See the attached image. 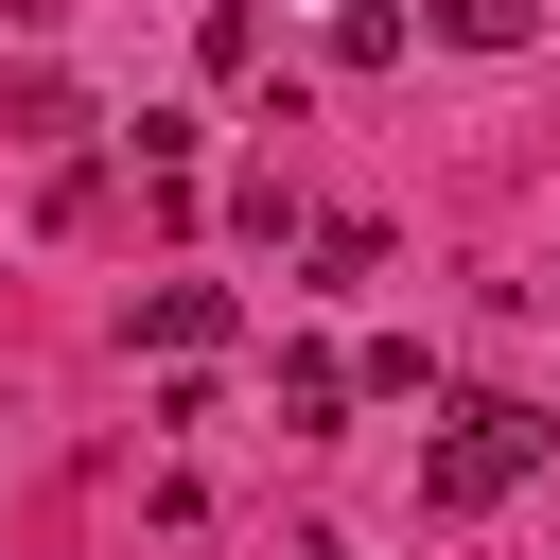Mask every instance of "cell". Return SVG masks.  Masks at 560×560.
I'll use <instances>...</instances> for the list:
<instances>
[{
  "instance_id": "277c9868",
  "label": "cell",
  "mask_w": 560,
  "mask_h": 560,
  "mask_svg": "<svg viewBox=\"0 0 560 560\" xmlns=\"http://www.w3.org/2000/svg\"><path fill=\"white\" fill-rule=\"evenodd\" d=\"M402 52V0H332V70H385Z\"/></svg>"
},
{
  "instance_id": "7a4b0ae2",
  "label": "cell",
  "mask_w": 560,
  "mask_h": 560,
  "mask_svg": "<svg viewBox=\"0 0 560 560\" xmlns=\"http://www.w3.org/2000/svg\"><path fill=\"white\" fill-rule=\"evenodd\" d=\"M140 350H158V368H210V350H228V280H158V298H140Z\"/></svg>"
},
{
  "instance_id": "6da1fadb",
  "label": "cell",
  "mask_w": 560,
  "mask_h": 560,
  "mask_svg": "<svg viewBox=\"0 0 560 560\" xmlns=\"http://www.w3.org/2000/svg\"><path fill=\"white\" fill-rule=\"evenodd\" d=\"M542 455H560V420L490 385V402H455V420H438V455H420V508H438V525H472V508H508Z\"/></svg>"
},
{
  "instance_id": "3957f363",
  "label": "cell",
  "mask_w": 560,
  "mask_h": 560,
  "mask_svg": "<svg viewBox=\"0 0 560 560\" xmlns=\"http://www.w3.org/2000/svg\"><path fill=\"white\" fill-rule=\"evenodd\" d=\"M350 402H368V385H350V368H332V350H280V420H298V438H332V420H350Z\"/></svg>"
},
{
  "instance_id": "5b68a950",
  "label": "cell",
  "mask_w": 560,
  "mask_h": 560,
  "mask_svg": "<svg viewBox=\"0 0 560 560\" xmlns=\"http://www.w3.org/2000/svg\"><path fill=\"white\" fill-rule=\"evenodd\" d=\"M525 18H542V0H438V35H455V52H525Z\"/></svg>"
}]
</instances>
